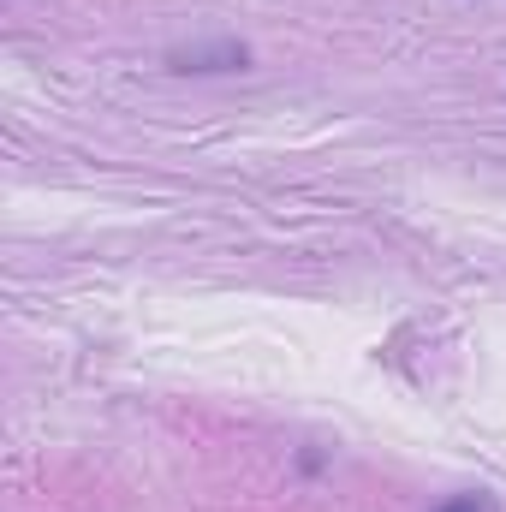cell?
<instances>
[{
    "label": "cell",
    "instance_id": "6da1fadb",
    "mask_svg": "<svg viewBox=\"0 0 506 512\" xmlns=\"http://www.w3.org/2000/svg\"><path fill=\"white\" fill-rule=\"evenodd\" d=\"M173 66L179 72H221V66H245V48H185V54H173Z\"/></svg>",
    "mask_w": 506,
    "mask_h": 512
},
{
    "label": "cell",
    "instance_id": "7a4b0ae2",
    "mask_svg": "<svg viewBox=\"0 0 506 512\" xmlns=\"http://www.w3.org/2000/svg\"><path fill=\"white\" fill-rule=\"evenodd\" d=\"M435 512H501V507H495V495H453V501H441Z\"/></svg>",
    "mask_w": 506,
    "mask_h": 512
}]
</instances>
